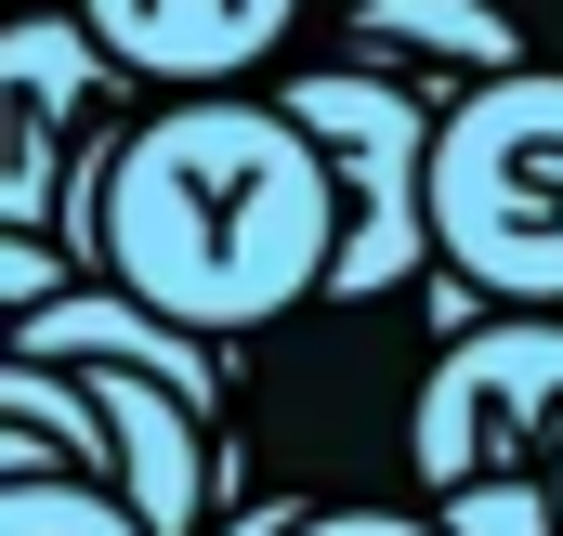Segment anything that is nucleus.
I'll return each instance as SVG.
<instances>
[{
  "label": "nucleus",
  "mask_w": 563,
  "mask_h": 536,
  "mask_svg": "<svg viewBox=\"0 0 563 536\" xmlns=\"http://www.w3.org/2000/svg\"><path fill=\"white\" fill-rule=\"evenodd\" d=\"M341 275V183L288 105H170L144 119L119 183H106V236L92 288H132L144 314H170L184 340L210 327H263L301 288Z\"/></svg>",
  "instance_id": "1"
},
{
  "label": "nucleus",
  "mask_w": 563,
  "mask_h": 536,
  "mask_svg": "<svg viewBox=\"0 0 563 536\" xmlns=\"http://www.w3.org/2000/svg\"><path fill=\"white\" fill-rule=\"evenodd\" d=\"M432 249L525 314L563 301V66L472 92L432 144Z\"/></svg>",
  "instance_id": "2"
},
{
  "label": "nucleus",
  "mask_w": 563,
  "mask_h": 536,
  "mask_svg": "<svg viewBox=\"0 0 563 536\" xmlns=\"http://www.w3.org/2000/svg\"><path fill=\"white\" fill-rule=\"evenodd\" d=\"M407 458L420 498H485V484H551L563 471V314H498L459 327L445 367L407 405Z\"/></svg>",
  "instance_id": "3"
},
{
  "label": "nucleus",
  "mask_w": 563,
  "mask_h": 536,
  "mask_svg": "<svg viewBox=\"0 0 563 536\" xmlns=\"http://www.w3.org/2000/svg\"><path fill=\"white\" fill-rule=\"evenodd\" d=\"M288 119L314 132L328 183H341V275H328V301H380L432 236V144H445V119L407 79H380V66L288 79Z\"/></svg>",
  "instance_id": "4"
},
{
  "label": "nucleus",
  "mask_w": 563,
  "mask_h": 536,
  "mask_svg": "<svg viewBox=\"0 0 563 536\" xmlns=\"http://www.w3.org/2000/svg\"><path fill=\"white\" fill-rule=\"evenodd\" d=\"M106 105H119V53L79 13H26L0 40V223L13 236H53L66 223V183L106 144H132Z\"/></svg>",
  "instance_id": "5"
},
{
  "label": "nucleus",
  "mask_w": 563,
  "mask_h": 536,
  "mask_svg": "<svg viewBox=\"0 0 563 536\" xmlns=\"http://www.w3.org/2000/svg\"><path fill=\"white\" fill-rule=\"evenodd\" d=\"M92 418H106V484L132 498L144 536H197L210 524V471H223V418H197V405L170 393V380H144V367H66Z\"/></svg>",
  "instance_id": "6"
},
{
  "label": "nucleus",
  "mask_w": 563,
  "mask_h": 536,
  "mask_svg": "<svg viewBox=\"0 0 563 536\" xmlns=\"http://www.w3.org/2000/svg\"><path fill=\"white\" fill-rule=\"evenodd\" d=\"M13 367H144V380H170L197 418H223L210 340H184L170 314H144L132 288H66L53 314H26V327H13Z\"/></svg>",
  "instance_id": "7"
},
{
  "label": "nucleus",
  "mask_w": 563,
  "mask_h": 536,
  "mask_svg": "<svg viewBox=\"0 0 563 536\" xmlns=\"http://www.w3.org/2000/svg\"><path fill=\"white\" fill-rule=\"evenodd\" d=\"M288 13L301 0H79V26L144 79H236V66L276 53Z\"/></svg>",
  "instance_id": "8"
},
{
  "label": "nucleus",
  "mask_w": 563,
  "mask_h": 536,
  "mask_svg": "<svg viewBox=\"0 0 563 536\" xmlns=\"http://www.w3.org/2000/svg\"><path fill=\"white\" fill-rule=\"evenodd\" d=\"M354 40L420 66V79H472V92L525 79V26L485 13V0H354Z\"/></svg>",
  "instance_id": "9"
},
{
  "label": "nucleus",
  "mask_w": 563,
  "mask_h": 536,
  "mask_svg": "<svg viewBox=\"0 0 563 536\" xmlns=\"http://www.w3.org/2000/svg\"><path fill=\"white\" fill-rule=\"evenodd\" d=\"M0 536H144L106 484H0Z\"/></svg>",
  "instance_id": "10"
},
{
  "label": "nucleus",
  "mask_w": 563,
  "mask_h": 536,
  "mask_svg": "<svg viewBox=\"0 0 563 536\" xmlns=\"http://www.w3.org/2000/svg\"><path fill=\"white\" fill-rule=\"evenodd\" d=\"M432 524L445 536H563V498L551 484H485V498H445Z\"/></svg>",
  "instance_id": "11"
},
{
  "label": "nucleus",
  "mask_w": 563,
  "mask_h": 536,
  "mask_svg": "<svg viewBox=\"0 0 563 536\" xmlns=\"http://www.w3.org/2000/svg\"><path fill=\"white\" fill-rule=\"evenodd\" d=\"M301 536H445L420 511H301Z\"/></svg>",
  "instance_id": "12"
},
{
  "label": "nucleus",
  "mask_w": 563,
  "mask_h": 536,
  "mask_svg": "<svg viewBox=\"0 0 563 536\" xmlns=\"http://www.w3.org/2000/svg\"><path fill=\"white\" fill-rule=\"evenodd\" d=\"M223 536H301V511H288V498H263V511H236Z\"/></svg>",
  "instance_id": "13"
},
{
  "label": "nucleus",
  "mask_w": 563,
  "mask_h": 536,
  "mask_svg": "<svg viewBox=\"0 0 563 536\" xmlns=\"http://www.w3.org/2000/svg\"><path fill=\"white\" fill-rule=\"evenodd\" d=\"M551 498H563V471H551Z\"/></svg>",
  "instance_id": "14"
}]
</instances>
